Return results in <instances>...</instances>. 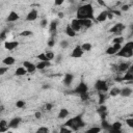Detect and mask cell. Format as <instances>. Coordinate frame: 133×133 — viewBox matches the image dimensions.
Returning <instances> with one entry per match:
<instances>
[{"label": "cell", "mask_w": 133, "mask_h": 133, "mask_svg": "<svg viewBox=\"0 0 133 133\" xmlns=\"http://www.w3.org/2000/svg\"><path fill=\"white\" fill-rule=\"evenodd\" d=\"M77 19L82 20V19H94V8L91 4H83L78 7L77 12H76Z\"/></svg>", "instance_id": "6da1fadb"}, {"label": "cell", "mask_w": 133, "mask_h": 133, "mask_svg": "<svg viewBox=\"0 0 133 133\" xmlns=\"http://www.w3.org/2000/svg\"><path fill=\"white\" fill-rule=\"evenodd\" d=\"M64 126H66L70 129H72V131H78L80 128H83L85 126V123L83 122L81 115H77V116L72 117L69 121H66Z\"/></svg>", "instance_id": "7a4b0ae2"}, {"label": "cell", "mask_w": 133, "mask_h": 133, "mask_svg": "<svg viewBox=\"0 0 133 133\" xmlns=\"http://www.w3.org/2000/svg\"><path fill=\"white\" fill-rule=\"evenodd\" d=\"M119 57L130 58L133 55V42H128L124 47H121V49L115 53Z\"/></svg>", "instance_id": "3957f363"}, {"label": "cell", "mask_w": 133, "mask_h": 133, "mask_svg": "<svg viewBox=\"0 0 133 133\" xmlns=\"http://www.w3.org/2000/svg\"><path fill=\"white\" fill-rule=\"evenodd\" d=\"M95 88L98 90V91H101V92H105L108 90V85H107V82L105 80H97L96 83H95Z\"/></svg>", "instance_id": "277c9868"}, {"label": "cell", "mask_w": 133, "mask_h": 133, "mask_svg": "<svg viewBox=\"0 0 133 133\" xmlns=\"http://www.w3.org/2000/svg\"><path fill=\"white\" fill-rule=\"evenodd\" d=\"M125 28H126V26H125L123 23H116L115 25H113V26L109 29V32L114 33V34H119Z\"/></svg>", "instance_id": "5b68a950"}, {"label": "cell", "mask_w": 133, "mask_h": 133, "mask_svg": "<svg viewBox=\"0 0 133 133\" xmlns=\"http://www.w3.org/2000/svg\"><path fill=\"white\" fill-rule=\"evenodd\" d=\"M87 90H88L87 85H86L84 82H80V83L77 85V87L74 89V92H75V94H78V95H81V94L87 92Z\"/></svg>", "instance_id": "8992f818"}, {"label": "cell", "mask_w": 133, "mask_h": 133, "mask_svg": "<svg viewBox=\"0 0 133 133\" xmlns=\"http://www.w3.org/2000/svg\"><path fill=\"white\" fill-rule=\"evenodd\" d=\"M82 55H83V50L81 49V46H76L71 53V56L73 58H80L82 57Z\"/></svg>", "instance_id": "52a82bcc"}, {"label": "cell", "mask_w": 133, "mask_h": 133, "mask_svg": "<svg viewBox=\"0 0 133 133\" xmlns=\"http://www.w3.org/2000/svg\"><path fill=\"white\" fill-rule=\"evenodd\" d=\"M23 66L26 69L27 73H34L35 70H36V65L34 63L30 62V61H27V60L23 62Z\"/></svg>", "instance_id": "ba28073f"}, {"label": "cell", "mask_w": 133, "mask_h": 133, "mask_svg": "<svg viewBox=\"0 0 133 133\" xmlns=\"http://www.w3.org/2000/svg\"><path fill=\"white\" fill-rule=\"evenodd\" d=\"M97 112L100 114V116H101V118H102V119L106 118V116L108 115V111H107V108H106V106H104L103 104H101V105H100V107L98 108Z\"/></svg>", "instance_id": "9c48e42d"}, {"label": "cell", "mask_w": 133, "mask_h": 133, "mask_svg": "<svg viewBox=\"0 0 133 133\" xmlns=\"http://www.w3.org/2000/svg\"><path fill=\"white\" fill-rule=\"evenodd\" d=\"M20 123H21V117H14V118H11L9 121V123L7 124V126H8V128L16 129V128H18V126L20 125Z\"/></svg>", "instance_id": "30bf717a"}, {"label": "cell", "mask_w": 133, "mask_h": 133, "mask_svg": "<svg viewBox=\"0 0 133 133\" xmlns=\"http://www.w3.org/2000/svg\"><path fill=\"white\" fill-rule=\"evenodd\" d=\"M37 16H38L37 10L32 8V9L27 14V16H26V21H34V20L37 19Z\"/></svg>", "instance_id": "8fae6325"}, {"label": "cell", "mask_w": 133, "mask_h": 133, "mask_svg": "<svg viewBox=\"0 0 133 133\" xmlns=\"http://www.w3.org/2000/svg\"><path fill=\"white\" fill-rule=\"evenodd\" d=\"M18 46H19V43L18 42H15V41H12V42H5L4 43V48L6 50H9V51L15 50Z\"/></svg>", "instance_id": "7c38bea8"}, {"label": "cell", "mask_w": 133, "mask_h": 133, "mask_svg": "<svg viewBox=\"0 0 133 133\" xmlns=\"http://www.w3.org/2000/svg\"><path fill=\"white\" fill-rule=\"evenodd\" d=\"M19 14L16 12V11H10L8 14V16L6 17V22H16L17 20H19Z\"/></svg>", "instance_id": "4fadbf2b"}, {"label": "cell", "mask_w": 133, "mask_h": 133, "mask_svg": "<svg viewBox=\"0 0 133 133\" xmlns=\"http://www.w3.org/2000/svg\"><path fill=\"white\" fill-rule=\"evenodd\" d=\"M122 129V124L119 122H114L113 124H111V129L109 132L111 133H119Z\"/></svg>", "instance_id": "5bb4252c"}, {"label": "cell", "mask_w": 133, "mask_h": 133, "mask_svg": "<svg viewBox=\"0 0 133 133\" xmlns=\"http://www.w3.org/2000/svg\"><path fill=\"white\" fill-rule=\"evenodd\" d=\"M70 26H71V27H72V29H73L74 31H76V32H77V31H79V30L82 28L78 19H74V20H72V22H71Z\"/></svg>", "instance_id": "9a60e30c"}, {"label": "cell", "mask_w": 133, "mask_h": 133, "mask_svg": "<svg viewBox=\"0 0 133 133\" xmlns=\"http://www.w3.org/2000/svg\"><path fill=\"white\" fill-rule=\"evenodd\" d=\"M79 20V19H78ZM80 22V25L81 27H85V28H89L92 26V22L90 19H82V20H79Z\"/></svg>", "instance_id": "2e32d148"}, {"label": "cell", "mask_w": 133, "mask_h": 133, "mask_svg": "<svg viewBox=\"0 0 133 133\" xmlns=\"http://www.w3.org/2000/svg\"><path fill=\"white\" fill-rule=\"evenodd\" d=\"M130 65H131L130 62H122V63H119V64L117 65V70H118L121 73H125V72H127V70L129 69Z\"/></svg>", "instance_id": "e0dca14e"}, {"label": "cell", "mask_w": 133, "mask_h": 133, "mask_svg": "<svg viewBox=\"0 0 133 133\" xmlns=\"http://www.w3.org/2000/svg\"><path fill=\"white\" fill-rule=\"evenodd\" d=\"M2 62H3V64H5V65L8 66V65H12V64L16 62V59H15L12 56H6V57L3 58Z\"/></svg>", "instance_id": "ac0fdd59"}, {"label": "cell", "mask_w": 133, "mask_h": 133, "mask_svg": "<svg viewBox=\"0 0 133 133\" xmlns=\"http://www.w3.org/2000/svg\"><path fill=\"white\" fill-rule=\"evenodd\" d=\"M119 95L123 96V97H125V98H128V97H130L132 95V88H130L128 86L127 87H124L123 89H121Z\"/></svg>", "instance_id": "d6986e66"}, {"label": "cell", "mask_w": 133, "mask_h": 133, "mask_svg": "<svg viewBox=\"0 0 133 133\" xmlns=\"http://www.w3.org/2000/svg\"><path fill=\"white\" fill-rule=\"evenodd\" d=\"M73 79H74V76L72 74H65L64 75V79H63V84L65 86H70L72 81H73Z\"/></svg>", "instance_id": "ffe728a7"}, {"label": "cell", "mask_w": 133, "mask_h": 133, "mask_svg": "<svg viewBox=\"0 0 133 133\" xmlns=\"http://www.w3.org/2000/svg\"><path fill=\"white\" fill-rule=\"evenodd\" d=\"M36 65V70H44L46 69L47 66H50L51 65V62L50 61H39Z\"/></svg>", "instance_id": "44dd1931"}, {"label": "cell", "mask_w": 133, "mask_h": 133, "mask_svg": "<svg viewBox=\"0 0 133 133\" xmlns=\"http://www.w3.org/2000/svg\"><path fill=\"white\" fill-rule=\"evenodd\" d=\"M56 29H57V21H56V20H53V21L50 23L49 31L52 33V35H54V34L56 33Z\"/></svg>", "instance_id": "7402d4cb"}, {"label": "cell", "mask_w": 133, "mask_h": 133, "mask_svg": "<svg viewBox=\"0 0 133 133\" xmlns=\"http://www.w3.org/2000/svg\"><path fill=\"white\" fill-rule=\"evenodd\" d=\"M68 115H69V110L66 108H61L58 112V118H60V119L65 118Z\"/></svg>", "instance_id": "603a6c76"}, {"label": "cell", "mask_w": 133, "mask_h": 133, "mask_svg": "<svg viewBox=\"0 0 133 133\" xmlns=\"http://www.w3.org/2000/svg\"><path fill=\"white\" fill-rule=\"evenodd\" d=\"M122 81H132L133 80V74L130 73V72H125V75L121 78Z\"/></svg>", "instance_id": "cb8c5ba5"}, {"label": "cell", "mask_w": 133, "mask_h": 133, "mask_svg": "<svg viewBox=\"0 0 133 133\" xmlns=\"http://www.w3.org/2000/svg\"><path fill=\"white\" fill-rule=\"evenodd\" d=\"M26 73H27V71H26V69H25L24 66H19V68L16 70L15 75H16V76H24V75H26Z\"/></svg>", "instance_id": "d4e9b609"}, {"label": "cell", "mask_w": 133, "mask_h": 133, "mask_svg": "<svg viewBox=\"0 0 133 133\" xmlns=\"http://www.w3.org/2000/svg\"><path fill=\"white\" fill-rule=\"evenodd\" d=\"M106 20H107V11H102L97 17V21L98 22H104Z\"/></svg>", "instance_id": "484cf974"}, {"label": "cell", "mask_w": 133, "mask_h": 133, "mask_svg": "<svg viewBox=\"0 0 133 133\" xmlns=\"http://www.w3.org/2000/svg\"><path fill=\"white\" fill-rule=\"evenodd\" d=\"M8 126H7V122L5 119H0V132H5L7 131Z\"/></svg>", "instance_id": "4316f807"}, {"label": "cell", "mask_w": 133, "mask_h": 133, "mask_svg": "<svg viewBox=\"0 0 133 133\" xmlns=\"http://www.w3.org/2000/svg\"><path fill=\"white\" fill-rule=\"evenodd\" d=\"M65 33H66V35L70 36V37H74V36L76 35V31H74L70 25L66 26V28H65Z\"/></svg>", "instance_id": "83f0119b"}, {"label": "cell", "mask_w": 133, "mask_h": 133, "mask_svg": "<svg viewBox=\"0 0 133 133\" xmlns=\"http://www.w3.org/2000/svg\"><path fill=\"white\" fill-rule=\"evenodd\" d=\"M101 125H102V129H104V130H106V131H110V129H111V125L106 121V118L102 119Z\"/></svg>", "instance_id": "f1b7e54d"}, {"label": "cell", "mask_w": 133, "mask_h": 133, "mask_svg": "<svg viewBox=\"0 0 133 133\" xmlns=\"http://www.w3.org/2000/svg\"><path fill=\"white\" fill-rule=\"evenodd\" d=\"M119 92H121V88H118V87H112L110 89V91H109V95L111 97H116V96L119 95Z\"/></svg>", "instance_id": "f546056e"}, {"label": "cell", "mask_w": 133, "mask_h": 133, "mask_svg": "<svg viewBox=\"0 0 133 133\" xmlns=\"http://www.w3.org/2000/svg\"><path fill=\"white\" fill-rule=\"evenodd\" d=\"M91 48H92V46L90 43H84L81 45V49L83 50V52H88L91 50Z\"/></svg>", "instance_id": "4dcf8cb0"}, {"label": "cell", "mask_w": 133, "mask_h": 133, "mask_svg": "<svg viewBox=\"0 0 133 133\" xmlns=\"http://www.w3.org/2000/svg\"><path fill=\"white\" fill-rule=\"evenodd\" d=\"M101 130H102V128H100V127H92V128L88 129V130L86 131V133H98V132H100Z\"/></svg>", "instance_id": "1f68e13d"}, {"label": "cell", "mask_w": 133, "mask_h": 133, "mask_svg": "<svg viewBox=\"0 0 133 133\" xmlns=\"http://www.w3.org/2000/svg\"><path fill=\"white\" fill-rule=\"evenodd\" d=\"M124 42V37L123 36H116L112 39V43L113 44H122Z\"/></svg>", "instance_id": "d6a6232c"}, {"label": "cell", "mask_w": 133, "mask_h": 133, "mask_svg": "<svg viewBox=\"0 0 133 133\" xmlns=\"http://www.w3.org/2000/svg\"><path fill=\"white\" fill-rule=\"evenodd\" d=\"M36 58H38L41 61H50V60H48V58H47V56H46L45 53H41V54H38V55L36 56Z\"/></svg>", "instance_id": "836d02e7"}, {"label": "cell", "mask_w": 133, "mask_h": 133, "mask_svg": "<svg viewBox=\"0 0 133 133\" xmlns=\"http://www.w3.org/2000/svg\"><path fill=\"white\" fill-rule=\"evenodd\" d=\"M115 53H116V50L113 47H108L106 50V54H108V55H113Z\"/></svg>", "instance_id": "e575fe53"}, {"label": "cell", "mask_w": 133, "mask_h": 133, "mask_svg": "<svg viewBox=\"0 0 133 133\" xmlns=\"http://www.w3.org/2000/svg\"><path fill=\"white\" fill-rule=\"evenodd\" d=\"M59 132H60V133H71V132H72V129H70L69 127L64 126V127H61V128H60Z\"/></svg>", "instance_id": "d590c367"}, {"label": "cell", "mask_w": 133, "mask_h": 133, "mask_svg": "<svg viewBox=\"0 0 133 133\" xmlns=\"http://www.w3.org/2000/svg\"><path fill=\"white\" fill-rule=\"evenodd\" d=\"M30 35H32V31L30 30H24L20 33V36H30Z\"/></svg>", "instance_id": "8d00e7d4"}, {"label": "cell", "mask_w": 133, "mask_h": 133, "mask_svg": "<svg viewBox=\"0 0 133 133\" xmlns=\"http://www.w3.org/2000/svg\"><path fill=\"white\" fill-rule=\"evenodd\" d=\"M46 54V56H47V58H48V60H52V59H54V57H55V55H54V53L53 52H51V51H49V52H47V53H45Z\"/></svg>", "instance_id": "74e56055"}, {"label": "cell", "mask_w": 133, "mask_h": 133, "mask_svg": "<svg viewBox=\"0 0 133 133\" xmlns=\"http://www.w3.org/2000/svg\"><path fill=\"white\" fill-rule=\"evenodd\" d=\"M36 132L37 133H48L49 132V129L47 127H41V128H38L36 130Z\"/></svg>", "instance_id": "f35d334b"}, {"label": "cell", "mask_w": 133, "mask_h": 133, "mask_svg": "<svg viewBox=\"0 0 133 133\" xmlns=\"http://www.w3.org/2000/svg\"><path fill=\"white\" fill-rule=\"evenodd\" d=\"M104 101H105V96H104L101 91H99V104H100V105L103 104Z\"/></svg>", "instance_id": "ab89813d"}, {"label": "cell", "mask_w": 133, "mask_h": 133, "mask_svg": "<svg viewBox=\"0 0 133 133\" xmlns=\"http://www.w3.org/2000/svg\"><path fill=\"white\" fill-rule=\"evenodd\" d=\"M16 106H17L18 108H23V107L25 106V102H24L23 100H19V101H17Z\"/></svg>", "instance_id": "60d3db41"}, {"label": "cell", "mask_w": 133, "mask_h": 133, "mask_svg": "<svg viewBox=\"0 0 133 133\" xmlns=\"http://www.w3.org/2000/svg\"><path fill=\"white\" fill-rule=\"evenodd\" d=\"M60 47H61V48H63V49L68 48V47H69V43H68V41L62 39V41L60 42Z\"/></svg>", "instance_id": "b9f144b4"}, {"label": "cell", "mask_w": 133, "mask_h": 133, "mask_svg": "<svg viewBox=\"0 0 133 133\" xmlns=\"http://www.w3.org/2000/svg\"><path fill=\"white\" fill-rule=\"evenodd\" d=\"M8 71V66H0V76L4 75Z\"/></svg>", "instance_id": "7bdbcfd3"}, {"label": "cell", "mask_w": 133, "mask_h": 133, "mask_svg": "<svg viewBox=\"0 0 133 133\" xmlns=\"http://www.w3.org/2000/svg\"><path fill=\"white\" fill-rule=\"evenodd\" d=\"M126 124H127L130 128H133V118H132V117L127 118V119H126Z\"/></svg>", "instance_id": "ee69618b"}, {"label": "cell", "mask_w": 133, "mask_h": 133, "mask_svg": "<svg viewBox=\"0 0 133 133\" xmlns=\"http://www.w3.org/2000/svg\"><path fill=\"white\" fill-rule=\"evenodd\" d=\"M80 96V98L82 99V101H86L87 99H88V91L87 92H84V94H81V95H79Z\"/></svg>", "instance_id": "f6af8a7d"}, {"label": "cell", "mask_w": 133, "mask_h": 133, "mask_svg": "<svg viewBox=\"0 0 133 133\" xmlns=\"http://www.w3.org/2000/svg\"><path fill=\"white\" fill-rule=\"evenodd\" d=\"M129 8H130V5L125 4V5H122L121 10H122V11H128V10H129Z\"/></svg>", "instance_id": "bcb514c9"}, {"label": "cell", "mask_w": 133, "mask_h": 133, "mask_svg": "<svg viewBox=\"0 0 133 133\" xmlns=\"http://www.w3.org/2000/svg\"><path fill=\"white\" fill-rule=\"evenodd\" d=\"M5 37H6V30H3V31L0 33V39L3 41V39H5Z\"/></svg>", "instance_id": "7dc6e473"}, {"label": "cell", "mask_w": 133, "mask_h": 133, "mask_svg": "<svg viewBox=\"0 0 133 133\" xmlns=\"http://www.w3.org/2000/svg\"><path fill=\"white\" fill-rule=\"evenodd\" d=\"M47 24H48V21H47L46 19H43V20L41 21V26H42L43 28H45V27L47 26Z\"/></svg>", "instance_id": "c3c4849f"}, {"label": "cell", "mask_w": 133, "mask_h": 133, "mask_svg": "<svg viewBox=\"0 0 133 133\" xmlns=\"http://www.w3.org/2000/svg\"><path fill=\"white\" fill-rule=\"evenodd\" d=\"M63 2H64V0H54V4H55L56 6H59V5H61Z\"/></svg>", "instance_id": "681fc988"}, {"label": "cell", "mask_w": 133, "mask_h": 133, "mask_svg": "<svg viewBox=\"0 0 133 133\" xmlns=\"http://www.w3.org/2000/svg\"><path fill=\"white\" fill-rule=\"evenodd\" d=\"M112 47H113V48L116 50V52H117V51L121 49V47H122V44H113V46H112Z\"/></svg>", "instance_id": "f907efd6"}, {"label": "cell", "mask_w": 133, "mask_h": 133, "mask_svg": "<svg viewBox=\"0 0 133 133\" xmlns=\"http://www.w3.org/2000/svg\"><path fill=\"white\" fill-rule=\"evenodd\" d=\"M47 44H48V46H49V47H53L55 43H54V39H53V38H50V39L48 41V43H47Z\"/></svg>", "instance_id": "816d5d0a"}, {"label": "cell", "mask_w": 133, "mask_h": 133, "mask_svg": "<svg viewBox=\"0 0 133 133\" xmlns=\"http://www.w3.org/2000/svg\"><path fill=\"white\" fill-rule=\"evenodd\" d=\"M107 19H109V20L113 19V14L111 11H107Z\"/></svg>", "instance_id": "f5cc1de1"}, {"label": "cell", "mask_w": 133, "mask_h": 133, "mask_svg": "<svg viewBox=\"0 0 133 133\" xmlns=\"http://www.w3.org/2000/svg\"><path fill=\"white\" fill-rule=\"evenodd\" d=\"M52 108H53V104H51V103L46 104V109H47V110H51Z\"/></svg>", "instance_id": "db71d44e"}, {"label": "cell", "mask_w": 133, "mask_h": 133, "mask_svg": "<svg viewBox=\"0 0 133 133\" xmlns=\"http://www.w3.org/2000/svg\"><path fill=\"white\" fill-rule=\"evenodd\" d=\"M34 115H35V118H37V119H39V118L42 117V113H41L39 111H36Z\"/></svg>", "instance_id": "11a10c76"}, {"label": "cell", "mask_w": 133, "mask_h": 133, "mask_svg": "<svg viewBox=\"0 0 133 133\" xmlns=\"http://www.w3.org/2000/svg\"><path fill=\"white\" fill-rule=\"evenodd\" d=\"M61 58H62V55H61V54L57 55V57H56V62H57V63L60 62V61H61Z\"/></svg>", "instance_id": "9f6ffc18"}, {"label": "cell", "mask_w": 133, "mask_h": 133, "mask_svg": "<svg viewBox=\"0 0 133 133\" xmlns=\"http://www.w3.org/2000/svg\"><path fill=\"white\" fill-rule=\"evenodd\" d=\"M97 2H98L100 5H102V6H105V5H106L105 2H104V0H97Z\"/></svg>", "instance_id": "6f0895ef"}, {"label": "cell", "mask_w": 133, "mask_h": 133, "mask_svg": "<svg viewBox=\"0 0 133 133\" xmlns=\"http://www.w3.org/2000/svg\"><path fill=\"white\" fill-rule=\"evenodd\" d=\"M113 15H117V16H121V11H118V10H110Z\"/></svg>", "instance_id": "680465c9"}, {"label": "cell", "mask_w": 133, "mask_h": 133, "mask_svg": "<svg viewBox=\"0 0 133 133\" xmlns=\"http://www.w3.org/2000/svg\"><path fill=\"white\" fill-rule=\"evenodd\" d=\"M57 17H58L59 19H62V18H63V12H58V14H57Z\"/></svg>", "instance_id": "91938a15"}, {"label": "cell", "mask_w": 133, "mask_h": 133, "mask_svg": "<svg viewBox=\"0 0 133 133\" xmlns=\"http://www.w3.org/2000/svg\"><path fill=\"white\" fill-rule=\"evenodd\" d=\"M43 88H50V85H44Z\"/></svg>", "instance_id": "94428289"}, {"label": "cell", "mask_w": 133, "mask_h": 133, "mask_svg": "<svg viewBox=\"0 0 133 133\" xmlns=\"http://www.w3.org/2000/svg\"><path fill=\"white\" fill-rule=\"evenodd\" d=\"M81 1H85V0H81Z\"/></svg>", "instance_id": "6125c7cd"}]
</instances>
